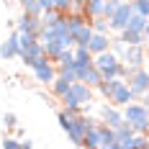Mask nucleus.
I'll return each instance as SVG.
<instances>
[{
    "instance_id": "26",
    "label": "nucleus",
    "mask_w": 149,
    "mask_h": 149,
    "mask_svg": "<svg viewBox=\"0 0 149 149\" xmlns=\"http://www.w3.org/2000/svg\"><path fill=\"white\" fill-rule=\"evenodd\" d=\"M134 134H136V131L126 123V121H123L118 129H116V141H131V136H134Z\"/></svg>"
},
{
    "instance_id": "28",
    "label": "nucleus",
    "mask_w": 149,
    "mask_h": 149,
    "mask_svg": "<svg viewBox=\"0 0 149 149\" xmlns=\"http://www.w3.org/2000/svg\"><path fill=\"white\" fill-rule=\"evenodd\" d=\"M131 149H149V134H134L131 136Z\"/></svg>"
},
{
    "instance_id": "6",
    "label": "nucleus",
    "mask_w": 149,
    "mask_h": 149,
    "mask_svg": "<svg viewBox=\"0 0 149 149\" xmlns=\"http://www.w3.org/2000/svg\"><path fill=\"white\" fill-rule=\"evenodd\" d=\"M126 82H129V88H131V93H134L136 98H141L144 93H149V70L147 67H136L134 74Z\"/></svg>"
},
{
    "instance_id": "24",
    "label": "nucleus",
    "mask_w": 149,
    "mask_h": 149,
    "mask_svg": "<svg viewBox=\"0 0 149 149\" xmlns=\"http://www.w3.org/2000/svg\"><path fill=\"white\" fill-rule=\"evenodd\" d=\"M147 15H141V13H136L134 10V15H131V18H129V26H126V29H131V31H141V33H144V26H147Z\"/></svg>"
},
{
    "instance_id": "43",
    "label": "nucleus",
    "mask_w": 149,
    "mask_h": 149,
    "mask_svg": "<svg viewBox=\"0 0 149 149\" xmlns=\"http://www.w3.org/2000/svg\"><path fill=\"white\" fill-rule=\"evenodd\" d=\"M147 111H149V105H147Z\"/></svg>"
},
{
    "instance_id": "29",
    "label": "nucleus",
    "mask_w": 149,
    "mask_h": 149,
    "mask_svg": "<svg viewBox=\"0 0 149 149\" xmlns=\"http://www.w3.org/2000/svg\"><path fill=\"white\" fill-rule=\"evenodd\" d=\"M54 64H57V67H67V64H74V54H72V49H64L59 57L54 59Z\"/></svg>"
},
{
    "instance_id": "34",
    "label": "nucleus",
    "mask_w": 149,
    "mask_h": 149,
    "mask_svg": "<svg viewBox=\"0 0 149 149\" xmlns=\"http://www.w3.org/2000/svg\"><path fill=\"white\" fill-rule=\"evenodd\" d=\"M3 149H21V139H15V136H5V139H3Z\"/></svg>"
},
{
    "instance_id": "37",
    "label": "nucleus",
    "mask_w": 149,
    "mask_h": 149,
    "mask_svg": "<svg viewBox=\"0 0 149 149\" xmlns=\"http://www.w3.org/2000/svg\"><path fill=\"white\" fill-rule=\"evenodd\" d=\"M39 5H41L44 10H52V8H54V0H39Z\"/></svg>"
},
{
    "instance_id": "16",
    "label": "nucleus",
    "mask_w": 149,
    "mask_h": 149,
    "mask_svg": "<svg viewBox=\"0 0 149 149\" xmlns=\"http://www.w3.org/2000/svg\"><path fill=\"white\" fill-rule=\"evenodd\" d=\"M118 36H121V41H123L126 46H144V44H147V39H144V33H141V31L123 29Z\"/></svg>"
},
{
    "instance_id": "23",
    "label": "nucleus",
    "mask_w": 149,
    "mask_h": 149,
    "mask_svg": "<svg viewBox=\"0 0 149 149\" xmlns=\"http://www.w3.org/2000/svg\"><path fill=\"white\" fill-rule=\"evenodd\" d=\"M59 18H62V13L54 10V8H52V10H44V13H41V26H44V29H52V26L59 23Z\"/></svg>"
},
{
    "instance_id": "7",
    "label": "nucleus",
    "mask_w": 149,
    "mask_h": 149,
    "mask_svg": "<svg viewBox=\"0 0 149 149\" xmlns=\"http://www.w3.org/2000/svg\"><path fill=\"white\" fill-rule=\"evenodd\" d=\"M33 74H36V80H39V82H44V85H52V82L57 80V64L49 59V57H44V59L36 62V67H33Z\"/></svg>"
},
{
    "instance_id": "1",
    "label": "nucleus",
    "mask_w": 149,
    "mask_h": 149,
    "mask_svg": "<svg viewBox=\"0 0 149 149\" xmlns=\"http://www.w3.org/2000/svg\"><path fill=\"white\" fill-rule=\"evenodd\" d=\"M93 95H95V90L88 88L85 82H72V88L67 90L64 95H62L59 100L64 108H72V111H82L85 105L93 103Z\"/></svg>"
},
{
    "instance_id": "32",
    "label": "nucleus",
    "mask_w": 149,
    "mask_h": 149,
    "mask_svg": "<svg viewBox=\"0 0 149 149\" xmlns=\"http://www.w3.org/2000/svg\"><path fill=\"white\" fill-rule=\"evenodd\" d=\"M131 3H134L136 13H141V15H147V18H149V0H131Z\"/></svg>"
},
{
    "instance_id": "3",
    "label": "nucleus",
    "mask_w": 149,
    "mask_h": 149,
    "mask_svg": "<svg viewBox=\"0 0 149 149\" xmlns=\"http://www.w3.org/2000/svg\"><path fill=\"white\" fill-rule=\"evenodd\" d=\"M93 64L100 70L103 80H116V77L121 80V59L111 52V49L103 52V54H95V57H93Z\"/></svg>"
},
{
    "instance_id": "2",
    "label": "nucleus",
    "mask_w": 149,
    "mask_h": 149,
    "mask_svg": "<svg viewBox=\"0 0 149 149\" xmlns=\"http://www.w3.org/2000/svg\"><path fill=\"white\" fill-rule=\"evenodd\" d=\"M121 113H123V121L134 129L136 134H147L149 131V111H147V105L129 103L126 108H121Z\"/></svg>"
},
{
    "instance_id": "18",
    "label": "nucleus",
    "mask_w": 149,
    "mask_h": 149,
    "mask_svg": "<svg viewBox=\"0 0 149 149\" xmlns=\"http://www.w3.org/2000/svg\"><path fill=\"white\" fill-rule=\"evenodd\" d=\"M93 33H95V31L90 29V23H85V26H80L77 31H72L74 46H88V44H90V39H93Z\"/></svg>"
},
{
    "instance_id": "40",
    "label": "nucleus",
    "mask_w": 149,
    "mask_h": 149,
    "mask_svg": "<svg viewBox=\"0 0 149 149\" xmlns=\"http://www.w3.org/2000/svg\"><path fill=\"white\" fill-rule=\"evenodd\" d=\"M144 39L149 41V21H147V26H144Z\"/></svg>"
},
{
    "instance_id": "31",
    "label": "nucleus",
    "mask_w": 149,
    "mask_h": 149,
    "mask_svg": "<svg viewBox=\"0 0 149 149\" xmlns=\"http://www.w3.org/2000/svg\"><path fill=\"white\" fill-rule=\"evenodd\" d=\"M111 52H113V54H116V57H123V52H126V44H123V41H121V36H116V39H111Z\"/></svg>"
},
{
    "instance_id": "9",
    "label": "nucleus",
    "mask_w": 149,
    "mask_h": 149,
    "mask_svg": "<svg viewBox=\"0 0 149 149\" xmlns=\"http://www.w3.org/2000/svg\"><path fill=\"white\" fill-rule=\"evenodd\" d=\"M121 62L129 64V67H144L147 64V49L144 46H126Z\"/></svg>"
},
{
    "instance_id": "11",
    "label": "nucleus",
    "mask_w": 149,
    "mask_h": 149,
    "mask_svg": "<svg viewBox=\"0 0 149 149\" xmlns=\"http://www.w3.org/2000/svg\"><path fill=\"white\" fill-rule=\"evenodd\" d=\"M15 57H21V44H18V31H13L3 44H0V59H15Z\"/></svg>"
},
{
    "instance_id": "19",
    "label": "nucleus",
    "mask_w": 149,
    "mask_h": 149,
    "mask_svg": "<svg viewBox=\"0 0 149 149\" xmlns=\"http://www.w3.org/2000/svg\"><path fill=\"white\" fill-rule=\"evenodd\" d=\"M100 144H103V136H100V129L95 126V129H90L88 134H85L82 147H85V149H100Z\"/></svg>"
},
{
    "instance_id": "20",
    "label": "nucleus",
    "mask_w": 149,
    "mask_h": 149,
    "mask_svg": "<svg viewBox=\"0 0 149 149\" xmlns=\"http://www.w3.org/2000/svg\"><path fill=\"white\" fill-rule=\"evenodd\" d=\"M121 82H123V80H118V77H116V80H103V82L98 85V93L103 95L105 100H111V98H113V93H116V88H118Z\"/></svg>"
},
{
    "instance_id": "27",
    "label": "nucleus",
    "mask_w": 149,
    "mask_h": 149,
    "mask_svg": "<svg viewBox=\"0 0 149 149\" xmlns=\"http://www.w3.org/2000/svg\"><path fill=\"white\" fill-rule=\"evenodd\" d=\"M39 41V33H21L18 31V44H21V52L23 49H29V46H33Z\"/></svg>"
},
{
    "instance_id": "42",
    "label": "nucleus",
    "mask_w": 149,
    "mask_h": 149,
    "mask_svg": "<svg viewBox=\"0 0 149 149\" xmlns=\"http://www.w3.org/2000/svg\"><path fill=\"white\" fill-rule=\"evenodd\" d=\"M147 64H149V57H147ZM147 70H149V67H147Z\"/></svg>"
},
{
    "instance_id": "12",
    "label": "nucleus",
    "mask_w": 149,
    "mask_h": 149,
    "mask_svg": "<svg viewBox=\"0 0 149 149\" xmlns=\"http://www.w3.org/2000/svg\"><path fill=\"white\" fill-rule=\"evenodd\" d=\"M44 57H46V52H44V44H41V41H36L33 46H29V49H23L18 59L23 62L26 67H31V70H33V67H36V62H39V59H44Z\"/></svg>"
},
{
    "instance_id": "14",
    "label": "nucleus",
    "mask_w": 149,
    "mask_h": 149,
    "mask_svg": "<svg viewBox=\"0 0 149 149\" xmlns=\"http://www.w3.org/2000/svg\"><path fill=\"white\" fill-rule=\"evenodd\" d=\"M80 72V82H85L88 88L98 90V85L103 82V74H100V70L95 67V64H90V67H82V70H77Z\"/></svg>"
},
{
    "instance_id": "15",
    "label": "nucleus",
    "mask_w": 149,
    "mask_h": 149,
    "mask_svg": "<svg viewBox=\"0 0 149 149\" xmlns=\"http://www.w3.org/2000/svg\"><path fill=\"white\" fill-rule=\"evenodd\" d=\"M88 49H90V54H93V57H95V54L108 52V49H111V33H93Z\"/></svg>"
},
{
    "instance_id": "36",
    "label": "nucleus",
    "mask_w": 149,
    "mask_h": 149,
    "mask_svg": "<svg viewBox=\"0 0 149 149\" xmlns=\"http://www.w3.org/2000/svg\"><path fill=\"white\" fill-rule=\"evenodd\" d=\"M111 149H131V141H116Z\"/></svg>"
},
{
    "instance_id": "25",
    "label": "nucleus",
    "mask_w": 149,
    "mask_h": 149,
    "mask_svg": "<svg viewBox=\"0 0 149 149\" xmlns=\"http://www.w3.org/2000/svg\"><path fill=\"white\" fill-rule=\"evenodd\" d=\"M90 29L95 31V33H111V23H108V18H93L90 21Z\"/></svg>"
},
{
    "instance_id": "44",
    "label": "nucleus",
    "mask_w": 149,
    "mask_h": 149,
    "mask_svg": "<svg viewBox=\"0 0 149 149\" xmlns=\"http://www.w3.org/2000/svg\"><path fill=\"white\" fill-rule=\"evenodd\" d=\"M147 134H149V131H147Z\"/></svg>"
},
{
    "instance_id": "30",
    "label": "nucleus",
    "mask_w": 149,
    "mask_h": 149,
    "mask_svg": "<svg viewBox=\"0 0 149 149\" xmlns=\"http://www.w3.org/2000/svg\"><path fill=\"white\" fill-rule=\"evenodd\" d=\"M121 5V0H105L103 3V18H108L111 21V15L116 13V8Z\"/></svg>"
},
{
    "instance_id": "35",
    "label": "nucleus",
    "mask_w": 149,
    "mask_h": 149,
    "mask_svg": "<svg viewBox=\"0 0 149 149\" xmlns=\"http://www.w3.org/2000/svg\"><path fill=\"white\" fill-rule=\"evenodd\" d=\"M3 123H5V129H15L18 126V116L15 113H5L3 116Z\"/></svg>"
},
{
    "instance_id": "41",
    "label": "nucleus",
    "mask_w": 149,
    "mask_h": 149,
    "mask_svg": "<svg viewBox=\"0 0 149 149\" xmlns=\"http://www.w3.org/2000/svg\"><path fill=\"white\" fill-rule=\"evenodd\" d=\"M144 49H147V57H149V41H147V46H144Z\"/></svg>"
},
{
    "instance_id": "38",
    "label": "nucleus",
    "mask_w": 149,
    "mask_h": 149,
    "mask_svg": "<svg viewBox=\"0 0 149 149\" xmlns=\"http://www.w3.org/2000/svg\"><path fill=\"white\" fill-rule=\"evenodd\" d=\"M21 149H33V141L31 139H21Z\"/></svg>"
},
{
    "instance_id": "17",
    "label": "nucleus",
    "mask_w": 149,
    "mask_h": 149,
    "mask_svg": "<svg viewBox=\"0 0 149 149\" xmlns=\"http://www.w3.org/2000/svg\"><path fill=\"white\" fill-rule=\"evenodd\" d=\"M72 54H74V67H77V70H82V67H90V64H93V54H90L88 46H74Z\"/></svg>"
},
{
    "instance_id": "10",
    "label": "nucleus",
    "mask_w": 149,
    "mask_h": 149,
    "mask_svg": "<svg viewBox=\"0 0 149 149\" xmlns=\"http://www.w3.org/2000/svg\"><path fill=\"white\" fill-rule=\"evenodd\" d=\"M41 18L39 15H31V13H23L18 21H15V31L21 33H41Z\"/></svg>"
},
{
    "instance_id": "39",
    "label": "nucleus",
    "mask_w": 149,
    "mask_h": 149,
    "mask_svg": "<svg viewBox=\"0 0 149 149\" xmlns=\"http://www.w3.org/2000/svg\"><path fill=\"white\" fill-rule=\"evenodd\" d=\"M139 103H141V105H149V93H144V95H141V100H139Z\"/></svg>"
},
{
    "instance_id": "22",
    "label": "nucleus",
    "mask_w": 149,
    "mask_h": 149,
    "mask_svg": "<svg viewBox=\"0 0 149 149\" xmlns=\"http://www.w3.org/2000/svg\"><path fill=\"white\" fill-rule=\"evenodd\" d=\"M70 88H72V82H70L67 77H62V74H57V80L52 82V93H54L57 98H62V95H64Z\"/></svg>"
},
{
    "instance_id": "5",
    "label": "nucleus",
    "mask_w": 149,
    "mask_h": 149,
    "mask_svg": "<svg viewBox=\"0 0 149 149\" xmlns=\"http://www.w3.org/2000/svg\"><path fill=\"white\" fill-rule=\"evenodd\" d=\"M131 15H134V3L131 0H121V5L116 8V13L111 15V21H108L111 23V31H118L121 33V31L129 26V18Z\"/></svg>"
},
{
    "instance_id": "4",
    "label": "nucleus",
    "mask_w": 149,
    "mask_h": 149,
    "mask_svg": "<svg viewBox=\"0 0 149 149\" xmlns=\"http://www.w3.org/2000/svg\"><path fill=\"white\" fill-rule=\"evenodd\" d=\"M100 121L90 118V116H85V113H77L72 121V129L67 131V136H70V141L72 144H77V147H82V141H85V134H88L90 129H95Z\"/></svg>"
},
{
    "instance_id": "21",
    "label": "nucleus",
    "mask_w": 149,
    "mask_h": 149,
    "mask_svg": "<svg viewBox=\"0 0 149 149\" xmlns=\"http://www.w3.org/2000/svg\"><path fill=\"white\" fill-rule=\"evenodd\" d=\"M103 3L105 0H85V15H88L90 21L103 15Z\"/></svg>"
},
{
    "instance_id": "33",
    "label": "nucleus",
    "mask_w": 149,
    "mask_h": 149,
    "mask_svg": "<svg viewBox=\"0 0 149 149\" xmlns=\"http://www.w3.org/2000/svg\"><path fill=\"white\" fill-rule=\"evenodd\" d=\"M54 10H59V13H70V10H72V0H54Z\"/></svg>"
},
{
    "instance_id": "13",
    "label": "nucleus",
    "mask_w": 149,
    "mask_h": 149,
    "mask_svg": "<svg viewBox=\"0 0 149 149\" xmlns=\"http://www.w3.org/2000/svg\"><path fill=\"white\" fill-rule=\"evenodd\" d=\"M134 98H136V95L131 93V88H129V82L123 80V82H121L118 88H116V93H113V98H111L108 103H113L116 108H126L129 103H134Z\"/></svg>"
},
{
    "instance_id": "8",
    "label": "nucleus",
    "mask_w": 149,
    "mask_h": 149,
    "mask_svg": "<svg viewBox=\"0 0 149 149\" xmlns=\"http://www.w3.org/2000/svg\"><path fill=\"white\" fill-rule=\"evenodd\" d=\"M100 123L111 126V129L116 131V129H118L121 123H123V113H121V108H116L113 103H105V105H100Z\"/></svg>"
}]
</instances>
